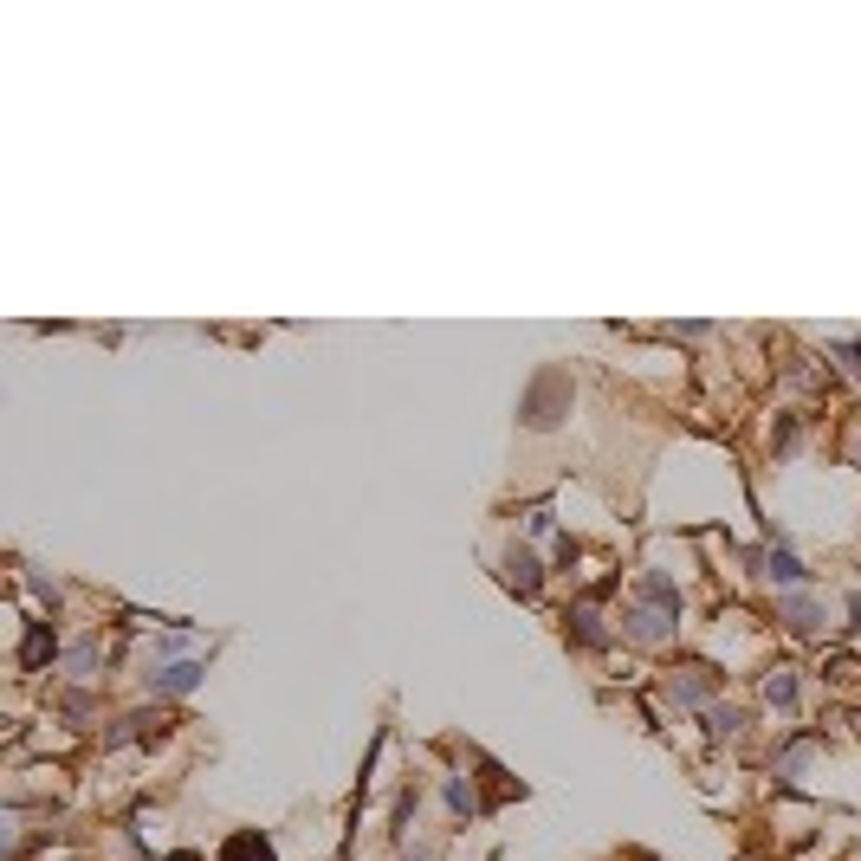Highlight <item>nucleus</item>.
<instances>
[{
  "label": "nucleus",
  "mask_w": 861,
  "mask_h": 861,
  "mask_svg": "<svg viewBox=\"0 0 861 861\" xmlns=\"http://www.w3.org/2000/svg\"><path fill=\"white\" fill-rule=\"evenodd\" d=\"M674 628H680V609L648 603V596H641V603L622 615V635H628V641H641V648H661V641H674Z\"/></svg>",
  "instance_id": "nucleus-1"
},
{
  "label": "nucleus",
  "mask_w": 861,
  "mask_h": 861,
  "mask_svg": "<svg viewBox=\"0 0 861 861\" xmlns=\"http://www.w3.org/2000/svg\"><path fill=\"white\" fill-rule=\"evenodd\" d=\"M667 693H674V700H687V706H713L719 674H706V667H680V674L667 680Z\"/></svg>",
  "instance_id": "nucleus-2"
},
{
  "label": "nucleus",
  "mask_w": 861,
  "mask_h": 861,
  "mask_svg": "<svg viewBox=\"0 0 861 861\" xmlns=\"http://www.w3.org/2000/svg\"><path fill=\"white\" fill-rule=\"evenodd\" d=\"M201 674H208L201 661H162L156 674H149V693H195Z\"/></svg>",
  "instance_id": "nucleus-3"
},
{
  "label": "nucleus",
  "mask_w": 861,
  "mask_h": 861,
  "mask_svg": "<svg viewBox=\"0 0 861 861\" xmlns=\"http://www.w3.org/2000/svg\"><path fill=\"white\" fill-rule=\"evenodd\" d=\"M505 583H512L518 596H538V583H544V564L531 551H505Z\"/></svg>",
  "instance_id": "nucleus-4"
},
{
  "label": "nucleus",
  "mask_w": 861,
  "mask_h": 861,
  "mask_svg": "<svg viewBox=\"0 0 861 861\" xmlns=\"http://www.w3.org/2000/svg\"><path fill=\"white\" fill-rule=\"evenodd\" d=\"M221 861H279V855H272V842L259 836V829H234V836L221 842Z\"/></svg>",
  "instance_id": "nucleus-5"
},
{
  "label": "nucleus",
  "mask_w": 861,
  "mask_h": 861,
  "mask_svg": "<svg viewBox=\"0 0 861 861\" xmlns=\"http://www.w3.org/2000/svg\"><path fill=\"white\" fill-rule=\"evenodd\" d=\"M570 635H577L583 648H609V628H603V615H596V596L570 609Z\"/></svg>",
  "instance_id": "nucleus-6"
},
{
  "label": "nucleus",
  "mask_w": 861,
  "mask_h": 861,
  "mask_svg": "<svg viewBox=\"0 0 861 861\" xmlns=\"http://www.w3.org/2000/svg\"><path fill=\"white\" fill-rule=\"evenodd\" d=\"M777 615H784L797 635H816V628H823V609H816L810 596H777Z\"/></svg>",
  "instance_id": "nucleus-7"
},
{
  "label": "nucleus",
  "mask_w": 861,
  "mask_h": 861,
  "mask_svg": "<svg viewBox=\"0 0 861 861\" xmlns=\"http://www.w3.org/2000/svg\"><path fill=\"white\" fill-rule=\"evenodd\" d=\"M764 577H771V583H803L810 570L797 564V551H784V544H771V551H764Z\"/></svg>",
  "instance_id": "nucleus-8"
},
{
  "label": "nucleus",
  "mask_w": 861,
  "mask_h": 861,
  "mask_svg": "<svg viewBox=\"0 0 861 861\" xmlns=\"http://www.w3.org/2000/svg\"><path fill=\"white\" fill-rule=\"evenodd\" d=\"M46 654H52V628H46V622H33V628H26V648H20V661H26V667H39Z\"/></svg>",
  "instance_id": "nucleus-9"
},
{
  "label": "nucleus",
  "mask_w": 861,
  "mask_h": 861,
  "mask_svg": "<svg viewBox=\"0 0 861 861\" xmlns=\"http://www.w3.org/2000/svg\"><path fill=\"white\" fill-rule=\"evenodd\" d=\"M764 700H771V706H790V700H797V674H790V667H777V674L764 680Z\"/></svg>",
  "instance_id": "nucleus-10"
},
{
  "label": "nucleus",
  "mask_w": 861,
  "mask_h": 861,
  "mask_svg": "<svg viewBox=\"0 0 861 861\" xmlns=\"http://www.w3.org/2000/svg\"><path fill=\"white\" fill-rule=\"evenodd\" d=\"M641 596H648V603H667V609H680V590H674V583L661 577V570H648V577H641Z\"/></svg>",
  "instance_id": "nucleus-11"
},
{
  "label": "nucleus",
  "mask_w": 861,
  "mask_h": 861,
  "mask_svg": "<svg viewBox=\"0 0 861 861\" xmlns=\"http://www.w3.org/2000/svg\"><path fill=\"white\" fill-rule=\"evenodd\" d=\"M738 726H745V713H738V706H706V732H719V738H732Z\"/></svg>",
  "instance_id": "nucleus-12"
},
{
  "label": "nucleus",
  "mask_w": 861,
  "mask_h": 861,
  "mask_svg": "<svg viewBox=\"0 0 861 861\" xmlns=\"http://www.w3.org/2000/svg\"><path fill=\"white\" fill-rule=\"evenodd\" d=\"M803 751H810V738H790V751L777 758V777H784V784H797V771H803Z\"/></svg>",
  "instance_id": "nucleus-13"
},
{
  "label": "nucleus",
  "mask_w": 861,
  "mask_h": 861,
  "mask_svg": "<svg viewBox=\"0 0 861 861\" xmlns=\"http://www.w3.org/2000/svg\"><path fill=\"white\" fill-rule=\"evenodd\" d=\"M447 803H454L460 816H473V810H480V797H473V784H467V777H454V784H447Z\"/></svg>",
  "instance_id": "nucleus-14"
},
{
  "label": "nucleus",
  "mask_w": 861,
  "mask_h": 861,
  "mask_svg": "<svg viewBox=\"0 0 861 861\" xmlns=\"http://www.w3.org/2000/svg\"><path fill=\"white\" fill-rule=\"evenodd\" d=\"M65 661H72V674H91V667H98V641H78Z\"/></svg>",
  "instance_id": "nucleus-15"
},
{
  "label": "nucleus",
  "mask_w": 861,
  "mask_h": 861,
  "mask_svg": "<svg viewBox=\"0 0 861 861\" xmlns=\"http://www.w3.org/2000/svg\"><path fill=\"white\" fill-rule=\"evenodd\" d=\"M836 350H842V357L855 363V376H861V344H836Z\"/></svg>",
  "instance_id": "nucleus-16"
},
{
  "label": "nucleus",
  "mask_w": 861,
  "mask_h": 861,
  "mask_svg": "<svg viewBox=\"0 0 861 861\" xmlns=\"http://www.w3.org/2000/svg\"><path fill=\"white\" fill-rule=\"evenodd\" d=\"M849 615H855V622H861V590H855V596H849Z\"/></svg>",
  "instance_id": "nucleus-17"
},
{
  "label": "nucleus",
  "mask_w": 861,
  "mask_h": 861,
  "mask_svg": "<svg viewBox=\"0 0 861 861\" xmlns=\"http://www.w3.org/2000/svg\"><path fill=\"white\" fill-rule=\"evenodd\" d=\"M169 861H201V855H169Z\"/></svg>",
  "instance_id": "nucleus-18"
}]
</instances>
